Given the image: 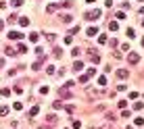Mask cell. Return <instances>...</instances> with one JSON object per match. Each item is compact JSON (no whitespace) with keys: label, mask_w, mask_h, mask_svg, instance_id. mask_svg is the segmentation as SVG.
<instances>
[{"label":"cell","mask_w":144,"mask_h":129,"mask_svg":"<svg viewBox=\"0 0 144 129\" xmlns=\"http://www.w3.org/2000/svg\"><path fill=\"white\" fill-rule=\"evenodd\" d=\"M86 54H88L94 62H100V54H98V50H96V48H86Z\"/></svg>","instance_id":"obj_1"},{"label":"cell","mask_w":144,"mask_h":129,"mask_svg":"<svg viewBox=\"0 0 144 129\" xmlns=\"http://www.w3.org/2000/svg\"><path fill=\"white\" fill-rule=\"evenodd\" d=\"M100 15H102V10H90V13H86V19L88 21H96V19H100Z\"/></svg>","instance_id":"obj_2"},{"label":"cell","mask_w":144,"mask_h":129,"mask_svg":"<svg viewBox=\"0 0 144 129\" xmlns=\"http://www.w3.org/2000/svg\"><path fill=\"white\" fill-rule=\"evenodd\" d=\"M127 60H130L132 64H136V62H140V56L136 52H130V54H127Z\"/></svg>","instance_id":"obj_3"},{"label":"cell","mask_w":144,"mask_h":129,"mask_svg":"<svg viewBox=\"0 0 144 129\" xmlns=\"http://www.w3.org/2000/svg\"><path fill=\"white\" fill-rule=\"evenodd\" d=\"M59 94L63 96V98H67V96L71 98V92H69V85H65V88H61V90H59Z\"/></svg>","instance_id":"obj_4"},{"label":"cell","mask_w":144,"mask_h":129,"mask_svg":"<svg viewBox=\"0 0 144 129\" xmlns=\"http://www.w3.org/2000/svg\"><path fill=\"white\" fill-rule=\"evenodd\" d=\"M82 69H84V62H82V60H75V62H73V71H75V73H79Z\"/></svg>","instance_id":"obj_5"},{"label":"cell","mask_w":144,"mask_h":129,"mask_svg":"<svg viewBox=\"0 0 144 129\" xmlns=\"http://www.w3.org/2000/svg\"><path fill=\"white\" fill-rule=\"evenodd\" d=\"M8 38H11V40H21V38H23V34H21V31H11Z\"/></svg>","instance_id":"obj_6"},{"label":"cell","mask_w":144,"mask_h":129,"mask_svg":"<svg viewBox=\"0 0 144 129\" xmlns=\"http://www.w3.org/2000/svg\"><path fill=\"white\" fill-rule=\"evenodd\" d=\"M127 75L130 73H127L125 69H117V79H127Z\"/></svg>","instance_id":"obj_7"},{"label":"cell","mask_w":144,"mask_h":129,"mask_svg":"<svg viewBox=\"0 0 144 129\" xmlns=\"http://www.w3.org/2000/svg\"><path fill=\"white\" fill-rule=\"evenodd\" d=\"M42 62H44V58H40V60H36L34 64H31V69H34V71H40V69H42Z\"/></svg>","instance_id":"obj_8"},{"label":"cell","mask_w":144,"mask_h":129,"mask_svg":"<svg viewBox=\"0 0 144 129\" xmlns=\"http://www.w3.org/2000/svg\"><path fill=\"white\" fill-rule=\"evenodd\" d=\"M86 34H88V36H92V38H94V36H96V34H98V29H96V27H88V29H86Z\"/></svg>","instance_id":"obj_9"},{"label":"cell","mask_w":144,"mask_h":129,"mask_svg":"<svg viewBox=\"0 0 144 129\" xmlns=\"http://www.w3.org/2000/svg\"><path fill=\"white\" fill-rule=\"evenodd\" d=\"M56 10H59L56 4H48V6H46V13H56Z\"/></svg>","instance_id":"obj_10"},{"label":"cell","mask_w":144,"mask_h":129,"mask_svg":"<svg viewBox=\"0 0 144 129\" xmlns=\"http://www.w3.org/2000/svg\"><path fill=\"white\" fill-rule=\"evenodd\" d=\"M19 25H21V27H27V25H29V19H27V17H21V19H19Z\"/></svg>","instance_id":"obj_11"},{"label":"cell","mask_w":144,"mask_h":129,"mask_svg":"<svg viewBox=\"0 0 144 129\" xmlns=\"http://www.w3.org/2000/svg\"><path fill=\"white\" fill-rule=\"evenodd\" d=\"M109 29H111V31H117V29H119V23H117V21H113V23H109Z\"/></svg>","instance_id":"obj_12"},{"label":"cell","mask_w":144,"mask_h":129,"mask_svg":"<svg viewBox=\"0 0 144 129\" xmlns=\"http://www.w3.org/2000/svg\"><path fill=\"white\" fill-rule=\"evenodd\" d=\"M52 54H54L56 58H61V56H63V50H61V48H54V50H52Z\"/></svg>","instance_id":"obj_13"},{"label":"cell","mask_w":144,"mask_h":129,"mask_svg":"<svg viewBox=\"0 0 144 129\" xmlns=\"http://www.w3.org/2000/svg\"><path fill=\"white\" fill-rule=\"evenodd\" d=\"M8 115V106H0V117H4Z\"/></svg>","instance_id":"obj_14"},{"label":"cell","mask_w":144,"mask_h":129,"mask_svg":"<svg viewBox=\"0 0 144 129\" xmlns=\"http://www.w3.org/2000/svg\"><path fill=\"white\" fill-rule=\"evenodd\" d=\"M8 56H15V54H17V50H15V48H6V50H4Z\"/></svg>","instance_id":"obj_15"},{"label":"cell","mask_w":144,"mask_h":129,"mask_svg":"<svg viewBox=\"0 0 144 129\" xmlns=\"http://www.w3.org/2000/svg\"><path fill=\"white\" fill-rule=\"evenodd\" d=\"M98 85H107V77H104V75L98 77Z\"/></svg>","instance_id":"obj_16"},{"label":"cell","mask_w":144,"mask_h":129,"mask_svg":"<svg viewBox=\"0 0 144 129\" xmlns=\"http://www.w3.org/2000/svg\"><path fill=\"white\" fill-rule=\"evenodd\" d=\"M125 31H127V38H130V40L136 38V31H134V29H125Z\"/></svg>","instance_id":"obj_17"},{"label":"cell","mask_w":144,"mask_h":129,"mask_svg":"<svg viewBox=\"0 0 144 129\" xmlns=\"http://www.w3.org/2000/svg\"><path fill=\"white\" fill-rule=\"evenodd\" d=\"M38 112H40V108H38V106H34V108H31V110H29V115H31V117H36V115H38Z\"/></svg>","instance_id":"obj_18"},{"label":"cell","mask_w":144,"mask_h":129,"mask_svg":"<svg viewBox=\"0 0 144 129\" xmlns=\"http://www.w3.org/2000/svg\"><path fill=\"white\" fill-rule=\"evenodd\" d=\"M142 108H144L142 102H134V110H142Z\"/></svg>","instance_id":"obj_19"},{"label":"cell","mask_w":144,"mask_h":129,"mask_svg":"<svg viewBox=\"0 0 144 129\" xmlns=\"http://www.w3.org/2000/svg\"><path fill=\"white\" fill-rule=\"evenodd\" d=\"M46 40H48V42H54L56 36H54V34H46Z\"/></svg>","instance_id":"obj_20"},{"label":"cell","mask_w":144,"mask_h":129,"mask_svg":"<svg viewBox=\"0 0 144 129\" xmlns=\"http://www.w3.org/2000/svg\"><path fill=\"white\" fill-rule=\"evenodd\" d=\"M11 4H13V6H21L23 0H11Z\"/></svg>","instance_id":"obj_21"},{"label":"cell","mask_w":144,"mask_h":129,"mask_svg":"<svg viewBox=\"0 0 144 129\" xmlns=\"http://www.w3.org/2000/svg\"><path fill=\"white\" fill-rule=\"evenodd\" d=\"M98 44H107V36H104V34L98 36Z\"/></svg>","instance_id":"obj_22"},{"label":"cell","mask_w":144,"mask_h":129,"mask_svg":"<svg viewBox=\"0 0 144 129\" xmlns=\"http://www.w3.org/2000/svg\"><path fill=\"white\" fill-rule=\"evenodd\" d=\"M115 17H117V19H119V21H123V19H125V13H121V10H119V13H117V15H115Z\"/></svg>","instance_id":"obj_23"},{"label":"cell","mask_w":144,"mask_h":129,"mask_svg":"<svg viewBox=\"0 0 144 129\" xmlns=\"http://www.w3.org/2000/svg\"><path fill=\"white\" fill-rule=\"evenodd\" d=\"M71 54H73V56H79V54H82V50H79V48H73Z\"/></svg>","instance_id":"obj_24"},{"label":"cell","mask_w":144,"mask_h":129,"mask_svg":"<svg viewBox=\"0 0 144 129\" xmlns=\"http://www.w3.org/2000/svg\"><path fill=\"white\" fill-rule=\"evenodd\" d=\"M17 48H19V52H27V46H25V44H19Z\"/></svg>","instance_id":"obj_25"},{"label":"cell","mask_w":144,"mask_h":129,"mask_svg":"<svg viewBox=\"0 0 144 129\" xmlns=\"http://www.w3.org/2000/svg\"><path fill=\"white\" fill-rule=\"evenodd\" d=\"M13 108H15V110H21V108H23V104H21V102H15V104H13Z\"/></svg>","instance_id":"obj_26"},{"label":"cell","mask_w":144,"mask_h":129,"mask_svg":"<svg viewBox=\"0 0 144 129\" xmlns=\"http://www.w3.org/2000/svg\"><path fill=\"white\" fill-rule=\"evenodd\" d=\"M52 108H63V102H61V100H56V102L52 104Z\"/></svg>","instance_id":"obj_27"},{"label":"cell","mask_w":144,"mask_h":129,"mask_svg":"<svg viewBox=\"0 0 144 129\" xmlns=\"http://www.w3.org/2000/svg\"><path fill=\"white\" fill-rule=\"evenodd\" d=\"M13 90H15V92H17V94H21V92H23V88H21V85H19V83H17V85H15V88H13Z\"/></svg>","instance_id":"obj_28"},{"label":"cell","mask_w":144,"mask_h":129,"mask_svg":"<svg viewBox=\"0 0 144 129\" xmlns=\"http://www.w3.org/2000/svg\"><path fill=\"white\" fill-rule=\"evenodd\" d=\"M0 94H2V96H8V94H11V90H8V88H2V92H0Z\"/></svg>","instance_id":"obj_29"},{"label":"cell","mask_w":144,"mask_h":129,"mask_svg":"<svg viewBox=\"0 0 144 129\" xmlns=\"http://www.w3.org/2000/svg\"><path fill=\"white\" fill-rule=\"evenodd\" d=\"M94 73H96L94 69H88V71H86V75H88V77H94Z\"/></svg>","instance_id":"obj_30"},{"label":"cell","mask_w":144,"mask_h":129,"mask_svg":"<svg viewBox=\"0 0 144 129\" xmlns=\"http://www.w3.org/2000/svg\"><path fill=\"white\" fill-rule=\"evenodd\" d=\"M40 94H48V85H42L40 88Z\"/></svg>","instance_id":"obj_31"},{"label":"cell","mask_w":144,"mask_h":129,"mask_svg":"<svg viewBox=\"0 0 144 129\" xmlns=\"http://www.w3.org/2000/svg\"><path fill=\"white\" fill-rule=\"evenodd\" d=\"M4 67V58H0V69H2Z\"/></svg>","instance_id":"obj_32"},{"label":"cell","mask_w":144,"mask_h":129,"mask_svg":"<svg viewBox=\"0 0 144 129\" xmlns=\"http://www.w3.org/2000/svg\"><path fill=\"white\" fill-rule=\"evenodd\" d=\"M0 31H2V21H0Z\"/></svg>","instance_id":"obj_33"},{"label":"cell","mask_w":144,"mask_h":129,"mask_svg":"<svg viewBox=\"0 0 144 129\" xmlns=\"http://www.w3.org/2000/svg\"><path fill=\"white\" fill-rule=\"evenodd\" d=\"M92 129H100V127H92Z\"/></svg>","instance_id":"obj_34"},{"label":"cell","mask_w":144,"mask_h":129,"mask_svg":"<svg viewBox=\"0 0 144 129\" xmlns=\"http://www.w3.org/2000/svg\"><path fill=\"white\" fill-rule=\"evenodd\" d=\"M142 46H144V38H142Z\"/></svg>","instance_id":"obj_35"},{"label":"cell","mask_w":144,"mask_h":129,"mask_svg":"<svg viewBox=\"0 0 144 129\" xmlns=\"http://www.w3.org/2000/svg\"><path fill=\"white\" fill-rule=\"evenodd\" d=\"M138 2H144V0H138Z\"/></svg>","instance_id":"obj_36"},{"label":"cell","mask_w":144,"mask_h":129,"mask_svg":"<svg viewBox=\"0 0 144 129\" xmlns=\"http://www.w3.org/2000/svg\"><path fill=\"white\" fill-rule=\"evenodd\" d=\"M127 129H132V127H127Z\"/></svg>","instance_id":"obj_37"},{"label":"cell","mask_w":144,"mask_h":129,"mask_svg":"<svg viewBox=\"0 0 144 129\" xmlns=\"http://www.w3.org/2000/svg\"><path fill=\"white\" fill-rule=\"evenodd\" d=\"M142 25H144V21H142Z\"/></svg>","instance_id":"obj_38"}]
</instances>
